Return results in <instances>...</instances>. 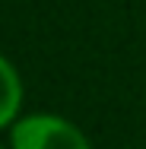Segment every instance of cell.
Listing matches in <instances>:
<instances>
[{
  "mask_svg": "<svg viewBox=\"0 0 146 149\" xmlns=\"http://www.w3.org/2000/svg\"><path fill=\"white\" fill-rule=\"evenodd\" d=\"M13 149H89V140L54 114H32L13 124Z\"/></svg>",
  "mask_w": 146,
  "mask_h": 149,
  "instance_id": "cell-1",
  "label": "cell"
},
{
  "mask_svg": "<svg viewBox=\"0 0 146 149\" xmlns=\"http://www.w3.org/2000/svg\"><path fill=\"white\" fill-rule=\"evenodd\" d=\"M19 102H22L19 76H16V70H13L10 60L0 57V127L13 124L16 111H19Z\"/></svg>",
  "mask_w": 146,
  "mask_h": 149,
  "instance_id": "cell-2",
  "label": "cell"
},
{
  "mask_svg": "<svg viewBox=\"0 0 146 149\" xmlns=\"http://www.w3.org/2000/svg\"><path fill=\"white\" fill-rule=\"evenodd\" d=\"M0 149H6V146H0Z\"/></svg>",
  "mask_w": 146,
  "mask_h": 149,
  "instance_id": "cell-3",
  "label": "cell"
}]
</instances>
